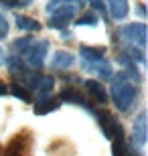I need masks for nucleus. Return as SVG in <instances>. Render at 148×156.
I'll list each match as a JSON object with an SVG mask.
<instances>
[{
  "label": "nucleus",
  "mask_w": 148,
  "mask_h": 156,
  "mask_svg": "<svg viewBox=\"0 0 148 156\" xmlns=\"http://www.w3.org/2000/svg\"><path fill=\"white\" fill-rule=\"evenodd\" d=\"M59 108V101H55V99L47 98V99H39V104H34V114H49V112L57 110Z\"/></svg>",
  "instance_id": "f8f14e48"
},
{
  "label": "nucleus",
  "mask_w": 148,
  "mask_h": 156,
  "mask_svg": "<svg viewBox=\"0 0 148 156\" xmlns=\"http://www.w3.org/2000/svg\"><path fill=\"white\" fill-rule=\"evenodd\" d=\"M108 10L112 14V18L122 20L130 10V4H128V0H108Z\"/></svg>",
  "instance_id": "39448f33"
},
{
  "label": "nucleus",
  "mask_w": 148,
  "mask_h": 156,
  "mask_svg": "<svg viewBox=\"0 0 148 156\" xmlns=\"http://www.w3.org/2000/svg\"><path fill=\"white\" fill-rule=\"evenodd\" d=\"M31 43H33V39H31V37H24V39L14 41V43H12V49H14V51H18L20 55H23V53L27 51V47H29Z\"/></svg>",
  "instance_id": "dca6fc26"
},
{
  "label": "nucleus",
  "mask_w": 148,
  "mask_h": 156,
  "mask_svg": "<svg viewBox=\"0 0 148 156\" xmlns=\"http://www.w3.org/2000/svg\"><path fill=\"white\" fill-rule=\"evenodd\" d=\"M6 91H8V89H6V85H4V83H2V81H0V95H4Z\"/></svg>",
  "instance_id": "4be33fe9"
},
{
  "label": "nucleus",
  "mask_w": 148,
  "mask_h": 156,
  "mask_svg": "<svg viewBox=\"0 0 148 156\" xmlns=\"http://www.w3.org/2000/svg\"><path fill=\"white\" fill-rule=\"evenodd\" d=\"M138 87L134 81H130V77L126 75L124 71L118 73L112 83V99L116 104V110L120 112H128L134 105V99H136Z\"/></svg>",
  "instance_id": "f257e3e1"
},
{
  "label": "nucleus",
  "mask_w": 148,
  "mask_h": 156,
  "mask_svg": "<svg viewBox=\"0 0 148 156\" xmlns=\"http://www.w3.org/2000/svg\"><path fill=\"white\" fill-rule=\"evenodd\" d=\"M73 55L69 51H57L55 55H53V61H51V67L53 69H67V67H71L73 65Z\"/></svg>",
  "instance_id": "1a4fd4ad"
},
{
  "label": "nucleus",
  "mask_w": 148,
  "mask_h": 156,
  "mask_svg": "<svg viewBox=\"0 0 148 156\" xmlns=\"http://www.w3.org/2000/svg\"><path fill=\"white\" fill-rule=\"evenodd\" d=\"M8 35V20L4 14H0V39H4Z\"/></svg>",
  "instance_id": "6ab92c4d"
},
{
  "label": "nucleus",
  "mask_w": 148,
  "mask_h": 156,
  "mask_svg": "<svg viewBox=\"0 0 148 156\" xmlns=\"http://www.w3.org/2000/svg\"><path fill=\"white\" fill-rule=\"evenodd\" d=\"M16 27L20 30H29V33L41 29L39 20H34V18H31V16H16Z\"/></svg>",
  "instance_id": "ddd939ff"
},
{
  "label": "nucleus",
  "mask_w": 148,
  "mask_h": 156,
  "mask_svg": "<svg viewBox=\"0 0 148 156\" xmlns=\"http://www.w3.org/2000/svg\"><path fill=\"white\" fill-rule=\"evenodd\" d=\"M134 142L138 146H142L146 142V114H138L136 122H134Z\"/></svg>",
  "instance_id": "6e6552de"
},
{
  "label": "nucleus",
  "mask_w": 148,
  "mask_h": 156,
  "mask_svg": "<svg viewBox=\"0 0 148 156\" xmlns=\"http://www.w3.org/2000/svg\"><path fill=\"white\" fill-rule=\"evenodd\" d=\"M0 4H4L6 8H16L23 4V0H0Z\"/></svg>",
  "instance_id": "412c9836"
},
{
  "label": "nucleus",
  "mask_w": 148,
  "mask_h": 156,
  "mask_svg": "<svg viewBox=\"0 0 148 156\" xmlns=\"http://www.w3.org/2000/svg\"><path fill=\"white\" fill-rule=\"evenodd\" d=\"M87 71H93V73H97V75L102 77H112V65L106 63V61H97V63H89V65H83Z\"/></svg>",
  "instance_id": "9b49d317"
},
{
  "label": "nucleus",
  "mask_w": 148,
  "mask_h": 156,
  "mask_svg": "<svg viewBox=\"0 0 148 156\" xmlns=\"http://www.w3.org/2000/svg\"><path fill=\"white\" fill-rule=\"evenodd\" d=\"M67 24H69L67 20H61V18H57V16L49 18V27H51V29H65Z\"/></svg>",
  "instance_id": "a211bd4d"
},
{
  "label": "nucleus",
  "mask_w": 148,
  "mask_h": 156,
  "mask_svg": "<svg viewBox=\"0 0 148 156\" xmlns=\"http://www.w3.org/2000/svg\"><path fill=\"white\" fill-rule=\"evenodd\" d=\"M120 37L126 41H130L132 45H138L140 49H144L146 45V27L144 23H132L120 29Z\"/></svg>",
  "instance_id": "7ed1b4c3"
},
{
  "label": "nucleus",
  "mask_w": 148,
  "mask_h": 156,
  "mask_svg": "<svg viewBox=\"0 0 148 156\" xmlns=\"http://www.w3.org/2000/svg\"><path fill=\"white\" fill-rule=\"evenodd\" d=\"M53 87H55V79H53V77H49V75H41L39 83H37V87H34V91H37L39 99H47V98H51Z\"/></svg>",
  "instance_id": "423d86ee"
},
{
  "label": "nucleus",
  "mask_w": 148,
  "mask_h": 156,
  "mask_svg": "<svg viewBox=\"0 0 148 156\" xmlns=\"http://www.w3.org/2000/svg\"><path fill=\"white\" fill-rule=\"evenodd\" d=\"M83 85H85V91L91 95V99H93L96 104H106V101H108L106 87H103L99 81H96V79H87Z\"/></svg>",
  "instance_id": "20e7f679"
},
{
  "label": "nucleus",
  "mask_w": 148,
  "mask_h": 156,
  "mask_svg": "<svg viewBox=\"0 0 148 156\" xmlns=\"http://www.w3.org/2000/svg\"><path fill=\"white\" fill-rule=\"evenodd\" d=\"M10 93L14 95V98L23 99V101H31V93L27 91V89H23L20 85H12V87H10Z\"/></svg>",
  "instance_id": "2eb2a0df"
},
{
  "label": "nucleus",
  "mask_w": 148,
  "mask_h": 156,
  "mask_svg": "<svg viewBox=\"0 0 148 156\" xmlns=\"http://www.w3.org/2000/svg\"><path fill=\"white\" fill-rule=\"evenodd\" d=\"M2 61H4V51L0 49V63H2Z\"/></svg>",
  "instance_id": "5701e85b"
},
{
  "label": "nucleus",
  "mask_w": 148,
  "mask_h": 156,
  "mask_svg": "<svg viewBox=\"0 0 148 156\" xmlns=\"http://www.w3.org/2000/svg\"><path fill=\"white\" fill-rule=\"evenodd\" d=\"M61 99H63V101H67V104L85 105V99H83V93H81V91H77L75 87H67V89H63V93H61Z\"/></svg>",
  "instance_id": "9d476101"
},
{
  "label": "nucleus",
  "mask_w": 148,
  "mask_h": 156,
  "mask_svg": "<svg viewBox=\"0 0 148 156\" xmlns=\"http://www.w3.org/2000/svg\"><path fill=\"white\" fill-rule=\"evenodd\" d=\"M47 51H49V43H47V41H39V43H31L23 55H24V59H27V63H29L31 67H37V69H39V67H43V63H45Z\"/></svg>",
  "instance_id": "f03ea898"
},
{
  "label": "nucleus",
  "mask_w": 148,
  "mask_h": 156,
  "mask_svg": "<svg viewBox=\"0 0 148 156\" xmlns=\"http://www.w3.org/2000/svg\"><path fill=\"white\" fill-rule=\"evenodd\" d=\"M61 4H63V0H49V4H47V12H49V14H53V12L57 10Z\"/></svg>",
  "instance_id": "aec40b11"
},
{
  "label": "nucleus",
  "mask_w": 148,
  "mask_h": 156,
  "mask_svg": "<svg viewBox=\"0 0 148 156\" xmlns=\"http://www.w3.org/2000/svg\"><path fill=\"white\" fill-rule=\"evenodd\" d=\"M103 51H106V49L81 47L79 53H81V61H83V65H89V63H97V61H103Z\"/></svg>",
  "instance_id": "0eeeda50"
},
{
  "label": "nucleus",
  "mask_w": 148,
  "mask_h": 156,
  "mask_svg": "<svg viewBox=\"0 0 148 156\" xmlns=\"http://www.w3.org/2000/svg\"><path fill=\"white\" fill-rule=\"evenodd\" d=\"M10 73H14V75H20V77L27 75V69H24L23 61H20L18 57H12V59H10Z\"/></svg>",
  "instance_id": "4468645a"
},
{
  "label": "nucleus",
  "mask_w": 148,
  "mask_h": 156,
  "mask_svg": "<svg viewBox=\"0 0 148 156\" xmlns=\"http://www.w3.org/2000/svg\"><path fill=\"white\" fill-rule=\"evenodd\" d=\"M97 23H99V20H97L93 14H83V16L79 18V23H77V24H81V27H83V24H85V27H96Z\"/></svg>",
  "instance_id": "f3484780"
}]
</instances>
